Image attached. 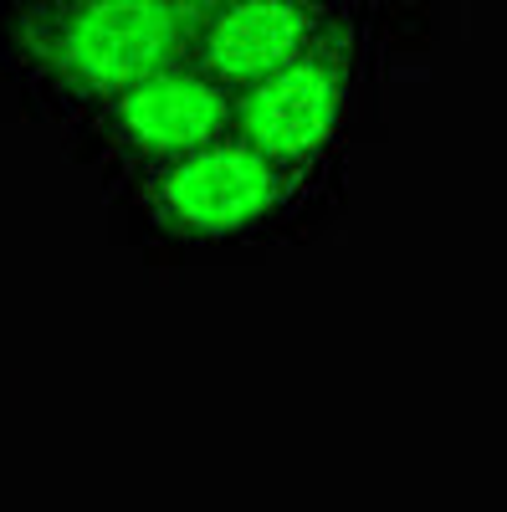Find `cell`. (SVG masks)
I'll list each match as a JSON object with an SVG mask.
<instances>
[{"label": "cell", "instance_id": "cell-6", "mask_svg": "<svg viewBox=\"0 0 507 512\" xmlns=\"http://www.w3.org/2000/svg\"><path fill=\"white\" fill-rule=\"evenodd\" d=\"M0 405H6V374H0Z\"/></svg>", "mask_w": 507, "mask_h": 512}, {"label": "cell", "instance_id": "cell-3", "mask_svg": "<svg viewBox=\"0 0 507 512\" xmlns=\"http://www.w3.org/2000/svg\"><path fill=\"white\" fill-rule=\"evenodd\" d=\"M395 62L390 11L349 0L338 21L267 77L236 88L231 128L298 169H349L379 139L385 77Z\"/></svg>", "mask_w": 507, "mask_h": 512}, {"label": "cell", "instance_id": "cell-1", "mask_svg": "<svg viewBox=\"0 0 507 512\" xmlns=\"http://www.w3.org/2000/svg\"><path fill=\"white\" fill-rule=\"evenodd\" d=\"M349 216V169H298L236 128L108 195V236L149 272L262 267Z\"/></svg>", "mask_w": 507, "mask_h": 512}, {"label": "cell", "instance_id": "cell-2", "mask_svg": "<svg viewBox=\"0 0 507 512\" xmlns=\"http://www.w3.org/2000/svg\"><path fill=\"white\" fill-rule=\"evenodd\" d=\"M195 0H0V123L72 128L139 72L185 57Z\"/></svg>", "mask_w": 507, "mask_h": 512}, {"label": "cell", "instance_id": "cell-7", "mask_svg": "<svg viewBox=\"0 0 507 512\" xmlns=\"http://www.w3.org/2000/svg\"><path fill=\"white\" fill-rule=\"evenodd\" d=\"M195 6H200V0H195Z\"/></svg>", "mask_w": 507, "mask_h": 512}, {"label": "cell", "instance_id": "cell-4", "mask_svg": "<svg viewBox=\"0 0 507 512\" xmlns=\"http://www.w3.org/2000/svg\"><path fill=\"white\" fill-rule=\"evenodd\" d=\"M236 118V88L210 77L190 52L123 82L88 118L67 128L72 159L103 185V195L144 180L149 169L221 139Z\"/></svg>", "mask_w": 507, "mask_h": 512}, {"label": "cell", "instance_id": "cell-5", "mask_svg": "<svg viewBox=\"0 0 507 512\" xmlns=\"http://www.w3.org/2000/svg\"><path fill=\"white\" fill-rule=\"evenodd\" d=\"M349 0H200L190 57L226 88L267 77L318 41Z\"/></svg>", "mask_w": 507, "mask_h": 512}]
</instances>
